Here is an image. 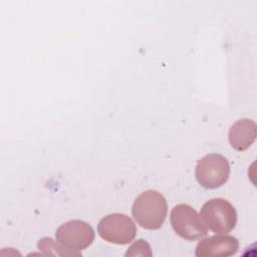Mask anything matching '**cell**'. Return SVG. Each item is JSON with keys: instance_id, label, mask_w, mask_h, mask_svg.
I'll return each instance as SVG.
<instances>
[{"instance_id": "obj_1", "label": "cell", "mask_w": 257, "mask_h": 257, "mask_svg": "<svg viewBox=\"0 0 257 257\" xmlns=\"http://www.w3.org/2000/svg\"><path fill=\"white\" fill-rule=\"evenodd\" d=\"M168 205L165 197L156 190L141 193L134 201L132 214L137 223L147 230L160 229L167 217Z\"/></svg>"}, {"instance_id": "obj_2", "label": "cell", "mask_w": 257, "mask_h": 257, "mask_svg": "<svg viewBox=\"0 0 257 257\" xmlns=\"http://www.w3.org/2000/svg\"><path fill=\"white\" fill-rule=\"evenodd\" d=\"M200 217L206 227L217 234L231 232L237 223V212L234 206L223 198L207 201L200 210Z\"/></svg>"}, {"instance_id": "obj_3", "label": "cell", "mask_w": 257, "mask_h": 257, "mask_svg": "<svg viewBox=\"0 0 257 257\" xmlns=\"http://www.w3.org/2000/svg\"><path fill=\"white\" fill-rule=\"evenodd\" d=\"M170 222L175 233L188 241L199 240L208 234L200 215L188 204L176 205L171 211Z\"/></svg>"}, {"instance_id": "obj_4", "label": "cell", "mask_w": 257, "mask_h": 257, "mask_svg": "<svg viewBox=\"0 0 257 257\" xmlns=\"http://www.w3.org/2000/svg\"><path fill=\"white\" fill-rule=\"evenodd\" d=\"M228 160L219 154H209L198 161L195 176L197 182L205 189L213 190L223 186L229 179Z\"/></svg>"}, {"instance_id": "obj_5", "label": "cell", "mask_w": 257, "mask_h": 257, "mask_svg": "<svg viewBox=\"0 0 257 257\" xmlns=\"http://www.w3.org/2000/svg\"><path fill=\"white\" fill-rule=\"evenodd\" d=\"M97 233L101 239L108 243L126 245L135 239L137 227L128 216L113 213L106 215L98 222Z\"/></svg>"}, {"instance_id": "obj_6", "label": "cell", "mask_w": 257, "mask_h": 257, "mask_svg": "<svg viewBox=\"0 0 257 257\" xmlns=\"http://www.w3.org/2000/svg\"><path fill=\"white\" fill-rule=\"evenodd\" d=\"M94 236L92 227L82 220L65 222L55 232V239L61 246L78 253L92 244Z\"/></svg>"}, {"instance_id": "obj_7", "label": "cell", "mask_w": 257, "mask_h": 257, "mask_svg": "<svg viewBox=\"0 0 257 257\" xmlns=\"http://www.w3.org/2000/svg\"><path fill=\"white\" fill-rule=\"evenodd\" d=\"M239 249L237 238L230 235H215L202 239L195 251L197 257H229Z\"/></svg>"}, {"instance_id": "obj_8", "label": "cell", "mask_w": 257, "mask_h": 257, "mask_svg": "<svg viewBox=\"0 0 257 257\" xmlns=\"http://www.w3.org/2000/svg\"><path fill=\"white\" fill-rule=\"evenodd\" d=\"M256 135V122L250 118H241L231 125L228 139L231 147L234 150L243 152L255 142Z\"/></svg>"}, {"instance_id": "obj_9", "label": "cell", "mask_w": 257, "mask_h": 257, "mask_svg": "<svg viewBox=\"0 0 257 257\" xmlns=\"http://www.w3.org/2000/svg\"><path fill=\"white\" fill-rule=\"evenodd\" d=\"M37 247L39 250H41L45 254H49V255H58V256H79V255H81L78 252H74V251L64 248L57 241L55 242L49 237L41 238L37 243Z\"/></svg>"}, {"instance_id": "obj_10", "label": "cell", "mask_w": 257, "mask_h": 257, "mask_svg": "<svg viewBox=\"0 0 257 257\" xmlns=\"http://www.w3.org/2000/svg\"><path fill=\"white\" fill-rule=\"evenodd\" d=\"M125 256H152V250L150 244L144 240L139 239L133 243L124 254Z\"/></svg>"}]
</instances>
